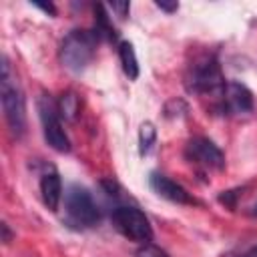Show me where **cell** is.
I'll list each match as a JSON object with an SVG mask.
<instances>
[{
	"instance_id": "obj_1",
	"label": "cell",
	"mask_w": 257,
	"mask_h": 257,
	"mask_svg": "<svg viewBox=\"0 0 257 257\" xmlns=\"http://www.w3.org/2000/svg\"><path fill=\"white\" fill-rule=\"evenodd\" d=\"M0 100L4 118L14 137H22L26 128V98L12 72V66L6 56H2V74H0Z\"/></svg>"
},
{
	"instance_id": "obj_2",
	"label": "cell",
	"mask_w": 257,
	"mask_h": 257,
	"mask_svg": "<svg viewBox=\"0 0 257 257\" xmlns=\"http://www.w3.org/2000/svg\"><path fill=\"white\" fill-rule=\"evenodd\" d=\"M96 36L88 30H72L66 34V38L60 44V60L62 64L72 70L80 72L88 66V62L94 56L96 50Z\"/></svg>"
},
{
	"instance_id": "obj_3",
	"label": "cell",
	"mask_w": 257,
	"mask_h": 257,
	"mask_svg": "<svg viewBox=\"0 0 257 257\" xmlns=\"http://www.w3.org/2000/svg\"><path fill=\"white\" fill-rule=\"evenodd\" d=\"M64 211H66V221L74 227H92L100 219V211L92 195L80 185H70L66 189Z\"/></svg>"
},
{
	"instance_id": "obj_4",
	"label": "cell",
	"mask_w": 257,
	"mask_h": 257,
	"mask_svg": "<svg viewBox=\"0 0 257 257\" xmlns=\"http://www.w3.org/2000/svg\"><path fill=\"white\" fill-rule=\"evenodd\" d=\"M110 223L122 237L131 239V241L151 243V239H153V227H151L147 215L137 207H128V205L116 207L110 213Z\"/></svg>"
},
{
	"instance_id": "obj_5",
	"label": "cell",
	"mask_w": 257,
	"mask_h": 257,
	"mask_svg": "<svg viewBox=\"0 0 257 257\" xmlns=\"http://www.w3.org/2000/svg\"><path fill=\"white\" fill-rule=\"evenodd\" d=\"M38 116L42 122V133H44L46 143L58 153H68L70 151V139H68L66 131L62 128L58 104L46 94H42L38 98Z\"/></svg>"
},
{
	"instance_id": "obj_6",
	"label": "cell",
	"mask_w": 257,
	"mask_h": 257,
	"mask_svg": "<svg viewBox=\"0 0 257 257\" xmlns=\"http://www.w3.org/2000/svg\"><path fill=\"white\" fill-rule=\"evenodd\" d=\"M187 88L197 94H221L225 88V78L219 62L215 58H205L193 64L187 76Z\"/></svg>"
},
{
	"instance_id": "obj_7",
	"label": "cell",
	"mask_w": 257,
	"mask_h": 257,
	"mask_svg": "<svg viewBox=\"0 0 257 257\" xmlns=\"http://www.w3.org/2000/svg\"><path fill=\"white\" fill-rule=\"evenodd\" d=\"M185 155L189 161L205 167V169H215V171H221L225 167V155L223 151L209 139L205 137H195L187 143V149H185Z\"/></svg>"
},
{
	"instance_id": "obj_8",
	"label": "cell",
	"mask_w": 257,
	"mask_h": 257,
	"mask_svg": "<svg viewBox=\"0 0 257 257\" xmlns=\"http://www.w3.org/2000/svg\"><path fill=\"white\" fill-rule=\"evenodd\" d=\"M149 183H151V189H153L159 197H163V199H167V201H171V203H179V205H195V203H197V201L191 197V193H187L185 187H181L177 181H173V179H169V177H165V175L153 173L151 179H149Z\"/></svg>"
},
{
	"instance_id": "obj_9",
	"label": "cell",
	"mask_w": 257,
	"mask_h": 257,
	"mask_svg": "<svg viewBox=\"0 0 257 257\" xmlns=\"http://www.w3.org/2000/svg\"><path fill=\"white\" fill-rule=\"evenodd\" d=\"M221 98H223V104L227 106V110L237 112V114L249 112L253 108V94H251V90L245 84L237 82V80L225 82Z\"/></svg>"
},
{
	"instance_id": "obj_10",
	"label": "cell",
	"mask_w": 257,
	"mask_h": 257,
	"mask_svg": "<svg viewBox=\"0 0 257 257\" xmlns=\"http://www.w3.org/2000/svg\"><path fill=\"white\" fill-rule=\"evenodd\" d=\"M40 195L44 205L50 211H56L62 199V181L58 177V173H46L40 179Z\"/></svg>"
},
{
	"instance_id": "obj_11",
	"label": "cell",
	"mask_w": 257,
	"mask_h": 257,
	"mask_svg": "<svg viewBox=\"0 0 257 257\" xmlns=\"http://www.w3.org/2000/svg\"><path fill=\"white\" fill-rule=\"evenodd\" d=\"M118 58H120V64H122V70L128 78H137L139 76V60H137V54H135V48L131 42H120L118 44Z\"/></svg>"
},
{
	"instance_id": "obj_12",
	"label": "cell",
	"mask_w": 257,
	"mask_h": 257,
	"mask_svg": "<svg viewBox=\"0 0 257 257\" xmlns=\"http://www.w3.org/2000/svg\"><path fill=\"white\" fill-rule=\"evenodd\" d=\"M94 14H96V18H94V36H96V38L112 40V38L116 36V30H114V26H112V22H110V16L106 14V8L98 4V6L94 8Z\"/></svg>"
},
{
	"instance_id": "obj_13",
	"label": "cell",
	"mask_w": 257,
	"mask_h": 257,
	"mask_svg": "<svg viewBox=\"0 0 257 257\" xmlns=\"http://www.w3.org/2000/svg\"><path fill=\"white\" fill-rule=\"evenodd\" d=\"M155 139H157V131H155V126H153L151 122H143V124H141V131H139L141 155H147V153L151 151V147H153Z\"/></svg>"
},
{
	"instance_id": "obj_14",
	"label": "cell",
	"mask_w": 257,
	"mask_h": 257,
	"mask_svg": "<svg viewBox=\"0 0 257 257\" xmlns=\"http://www.w3.org/2000/svg\"><path fill=\"white\" fill-rule=\"evenodd\" d=\"M58 112H60V116H64V118H74V114L78 112V100H76V96L72 94V92H68V94H62V98H60V102H58Z\"/></svg>"
},
{
	"instance_id": "obj_15",
	"label": "cell",
	"mask_w": 257,
	"mask_h": 257,
	"mask_svg": "<svg viewBox=\"0 0 257 257\" xmlns=\"http://www.w3.org/2000/svg\"><path fill=\"white\" fill-rule=\"evenodd\" d=\"M135 257H169V253H167L165 249L153 245V243H143V245L137 249Z\"/></svg>"
},
{
	"instance_id": "obj_16",
	"label": "cell",
	"mask_w": 257,
	"mask_h": 257,
	"mask_svg": "<svg viewBox=\"0 0 257 257\" xmlns=\"http://www.w3.org/2000/svg\"><path fill=\"white\" fill-rule=\"evenodd\" d=\"M108 8H110L112 12H116L118 18H124V16L128 14V10H131V4H128V2H110Z\"/></svg>"
},
{
	"instance_id": "obj_17",
	"label": "cell",
	"mask_w": 257,
	"mask_h": 257,
	"mask_svg": "<svg viewBox=\"0 0 257 257\" xmlns=\"http://www.w3.org/2000/svg\"><path fill=\"white\" fill-rule=\"evenodd\" d=\"M157 8H161V10H165V12H175V10L179 8V4H177V2H173V4H167V2H157Z\"/></svg>"
},
{
	"instance_id": "obj_18",
	"label": "cell",
	"mask_w": 257,
	"mask_h": 257,
	"mask_svg": "<svg viewBox=\"0 0 257 257\" xmlns=\"http://www.w3.org/2000/svg\"><path fill=\"white\" fill-rule=\"evenodd\" d=\"M34 6L40 8V10H44V12H48V14H56V8H54L52 4H40V2H34Z\"/></svg>"
},
{
	"instance_id": "obj_19",
	"label": "cell",
	"mask_w": 257,
	"mask_h": 257,
	"mask_svg": "<svg viewBox=\"0 0 257 257\" xmlns=\"http://www.w3.org/2000/svg\"><path fill=\"white\" fill-rule=\"evenodd\" d=\"M2 241H4V243L10 241V231H8V225H6V223H2Z\"/></svg>"
},
{
	"instance_id": "obj_20",
	"label": "cell",
	"mask_w": 257,
	"mask_h": 257,
	"mask_svg": "<svg viewBox=\"0 0 257 257\" xmlns=\"http://www.w3.org/2000/svg\"><path fill=\"white\" fill-rule=\"evenodd\" d=\"M243 257H257V249H253L251 253H247V255H243Z\"/></svg>"
},
{
	"instance_id": "obj_21",
	"label": "cell",
	"mask_w": 257,
	"mask_h": 257,
	"mask_svg": "<svg viewBox=\"0 0 257 257\" xmlns=\"http://www.w3.org/2000/svg\"><path fill=\"white\" fill-rule=\"evenodd\" d=\"M253 215H257V205H255V207H253Z\"/></svg>"
}]
</instances>
